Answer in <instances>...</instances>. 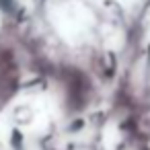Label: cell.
<instances>
[{"label":"cell","mask_w":150,"mask_h":150,"mask_svg":"<svg viewBox=\"0 0 150 150\" xmlns=\"http://www.w3.org/2000/svg\"><path fill=\"white\" fill-rule=\"evenodd\" d=\"M8 146L13 150H25V136L21 129H13L8 136Z\"/></svg>","instance_id":"obj_1"}]
</instances>
